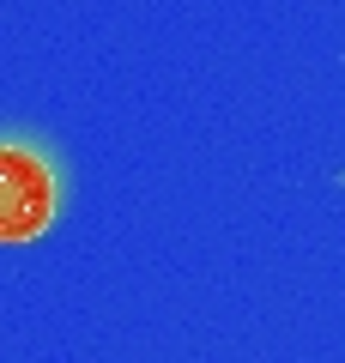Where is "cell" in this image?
Wrapping results in <instances>:
<instances>
[{
	"label": "cell",
	"instance_id": "cell-1",
	"mask_svg": "<svg viewBox=\"0 0 345 363\" xmlns=\"http://www.w3.org/2000/svg\"><path fill=\"white\" fill-rule=\"evenodd\" d=\"M55 218V169L31 145H0V242H37Z\"/></svg>",
	"mask_w": 345,
	"mask_h": 363
}]
</instances>
